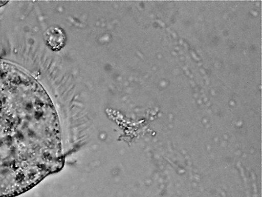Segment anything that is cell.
<instances>
[{"mask_svg":"<svg viewBox=\"0 0 262 197\" xmlns=\"http://www.w3.org/2000/svg\"><path fill=\"white\" fill-rule=\"evenodd\" d=\"M55 112L42 86L0 58V197L30 189L55 170Z\"/></svg>","mask_w":262,"mask_h":197,"instance_id":"6da1fadb","label":"cell"},{"mask_svg":"<svg viewBox=\"0 0 262 197\" xmlns=\"http://www.w3.org/2000/svg\"><path fill=\"white\" fill-rule=\"evenodd\" d=\"M45 39L47 45L51 49L57 51L64 46L66 37L62 29L52 27L46 32Z\"/></svg>","mask_w":262,"mask_h":197,"instance_id":"7a4b0ae2","label":"cell"}]
</instances>
